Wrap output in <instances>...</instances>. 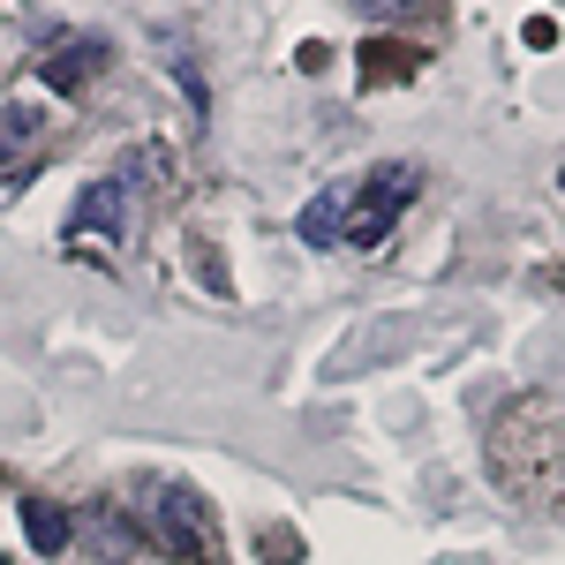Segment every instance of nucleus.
Segmentation results:
<instances>
[{
    "label": "nucleus",
    "mask_w": 565,
    "mask_h": 565,
    "mask_svg": "<svg viewBox=\"0 0 565 565\" xmlns=\"http://www.w3.org/2000/svg\"><path fill=\"white\" fill-rule=\"evenodd\" d=\"M490 468H498V482L513 498L565 513V407L558 399H513L498 415V430H490Z\"/></svg>",
    "instance_id": "nucleus-1"
},
{
    "label": "nucleus",
    "mask_w": 565,
    "mask_h": 565,
    "mask_svg": "<svg viewBox=\"0 0 565 565\" xmlns=\"http://www.w3.org/2000/svg\"><path fill=\"white\" fill-rule=\"evenodd\" d=\"M143 527H151V543L181 565H226L212 498L189 490V482H143Z\"/></svg>",
    "instance_id": "nucleus-2"
},
{
    "label": "nucleus",
    "mask_w": 565,
    "mask_h": 565,
    "mask_svg": "<svg viewBox=\"0 0 565 565\" xmlns=\"http://www.w3.org/2000/svg\"><path fill=\"white\" fill-rule=\"evenodd\" d=\"M415 189H423V174H415V167H377V174H370V189H362V196H348L340 242H348V249H385L392 218L415 204Z\"/></svg>",
    "instance_id": "nucleus-3"
},
{
    "label": "nucleus",
    "mask_w": 565,
    "mask_h": 565,
    "mask_svg": "<svg viewBox=\"0 0 565 565\" xmlns=\"http://www.w3.org/2000/svg\"><path fill=\"white\" fill-rule=\"evenodd\" d=\"M129 234V189L121 181H90L68 212V242H121Z\"/></svg>",
    "instance_id": "nucleus-4"
},
{
    "label": "nucleus",
    "mask_w": 565,
    "mask_h": 565,
    "mask_svg": "<svg viewBox=\"0 0 565 565\" xmlns=\"http://www.w3.org/2000/svg\"><path fill=\"white\" fill-rule=\"evenodd\" d=\"M39 151H45V106L8 98V106H0V174H23Z\"/></svg>",
    "instance_id": "nucleus-5"
},
{
    "label": "nucleus",
    "mask_w": 565,
    "mask_h": 565,
    "mask_svg": "<svg viewBox=\"0 0 565 565\" xmlns=\"http://www.w3.org/2000/svg\"><path fill=\"white\" fill-rule=\"evenodd\" d=\"M98 68H106V45L98 39H45V53H39V76L53 90H84Z\"/></svg>",
    "instance_id": "nucleus-6"
},
{
    "label": "nucleus",
    "mask_w": 565,
    "mask_h": 565,
    "mask_svg": "<svg viewBox=\"0 0 565 565\" xmlns=\"http://www.w3.org/2000/svg\"><path fill=\"white\" fill-rule=\"evenodd\" d=\"M23 535H31L39 558H53V551H68V513L53 498H23Z\"/></svg>",
    "instance_id": "nucleus-7"
},
{
    "label": "nucleus",
    "mask_w": 565,
    "mask_h": 565,
    "mask_svg": "<svg viewBox=\"0 0 565 565\" xmlns=\"http://www.w3.org/2000/svg\"><path fill=\"white\" fill-rule=\"evenodd\" d=\"M392 76L407 84V76H415V53H407V45H392V39H370V45H362V84L377 90V84H392Z\"/></svg>",
    "instance_id": "nucleus-8"
},
{
    "label": "nucleus",
    "mask_w": 565,
    "mask_h": 565,
    "mask_svg": "<svg viewBox=\"0 0 565 565\" xmlns=\"http://www.w3.org/2000/svg\"><path fill=\"white\" fill-rule=\"evenodd\" d=\"M340 218H348V189H324V196L302 212V242L332 249V242H340Z\"/></svg>",
    "instance_id": "nucleus-9"
},
{
    "label": "nucleus",
    "mask_w": 565,
    "mask_h": 565,
    "mask_svg": "<svg viewBox=\"0 0 565 565\" xmlns=\"http://www.w3.org/2000/svg\"><path fill=\"white\" fill-rule=\"evenodd\" d=\"M90 535H98V551H106L114 565H136V535L114 521V513H90Z\"/></svg>",
    "instance_id": "nucleus-10"
},
{
    "label": "nucleus",
    "mask_w": 565,
    "mask_h": 565,
    "mask_svg": "<svg viewBox=\"0 0 565 565\" xmlns=\"http://www.w3.org/2000/svg\"><path fill=\"white\" fill-rule=\"evenodd\" d=\"M264 565H302V535L295 527H264Z\"/></svg>",
    "instance_id": "nucleus-11"
},
{
    "label": "nucleus",
    "mask_w": 565,
    "mask_h": 565,
    "mask_svg": "<svg viewBox=\"0 0 565 565\" xmlns=\"http://www.w3.org/2000/svg\"><path fill=\"white\" fill-rule=\"evenodd\" d=\"M558 287H565V271H558Z\"/></svg>",
    "instance_id": "nucleus-12"
}]
</instances>
